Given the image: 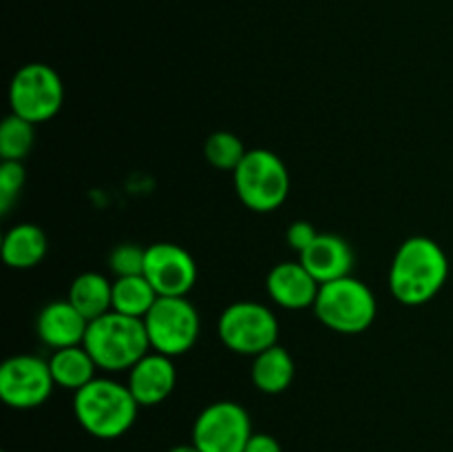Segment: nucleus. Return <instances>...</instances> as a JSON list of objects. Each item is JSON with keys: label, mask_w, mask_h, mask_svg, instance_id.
<instances>
[{"label": "nucleus", "mask_w": 453, "mask_h": 452, "mask_svg": "<svg viewBox=\"0 0 453 452\" xmlns=\"http://www.w3.org/2000/svg\"><path fill=\"white\" fill-rule=\"evenodd\" d=\"M146 248L135 242H122L111 251L109 269L115 277H128V275H144Z\"/></svg>", "instance_id": "5701e85b"}, {"label": "nucleus", "mask_w": 453, "mask_h": 452, "mask_svg": "<svg viewBox=\"0 0 453 452\" xmlns=\"http://www.w3.org/2000/svg\"><path fill=\"white\" fill-rule=\"evenodd\" d=\"M449 277V260L441 244L425 235L407 238L389 264V291L403 306L432 301Z\"/></svg>", "instance_id": "f257e3e1"}, {"label": "nucleus", "mask_w": 453, "mask_h": 452, "mask_svg": "<svg viewBox=\"0 0 453 452\" xmlns=\"http://www.w3.org/2000/svg\"><path fill=\"white\" fill-rule=\"evenodd\" d=\"M47 255V235L31 222L12 226L3 238V261L9 269L29 270Z\"/></svg>", "instance_id": "dca6fc26"}, {"label": "nucleus", "mask_w": 453, "mask_h": 452, "mask_svg": "<svg viewBox=\"0 0 453 452\" xmlns=\"http://www.w3.org/2000/svg\"><path fill=\"white\" fill-rule=\"evenodd\" d=\"M87 328L88 319L69 300L51 301L35 317V332L40 341L53 350L80 346L87 335Z\"/></svg>", "instance_id": "2eb2a0df"}, {"label": "nucleus", "mask_w": 453, "mask_h": 452, "mask_svg": "<svg viewBox=\"0 0 453 452\" xmlns=\"http://www.w3.org/2000/svg\"><path fill=\"white\" fill-rule=\"evenodd\" d=\"M250 377L259 393L279 394L290 388L292 379H295V359L283 346L274 344L252 357Z\"/></svg>", "instance_id": "a211bd4d"}, {"label": "nucleus", "mask_w": 453, "mask_h": 452, "mask_svg": "<svg viewBox=\"0 0 453 452\" xmlns=\"http://www.w3.org/2000/svg\"><path fill=\"white\" fill-rule=\"evenodd\" d=\"M317 235H319V230L314 229L312 222L296 220V222H292V224L288 226V230H286L288 246H290L292 251H296L301 255V253H303L305 248H308L310 244L317 239Z\"/></svg>", "instance_id": "393cba45"}, {"label": "nucleus", "mask_w": 453, "mask_h": 452, "mask_svg": "<svg viewBox=\"0 0 453 452\" xmlns=\"http://www.w3.org/2000/svg\"><path fill=\"white\" fill-rule=\"evenodd\" d=\"M321 284L310 275L301 261H281L273 266L265 277L270 300L286 310L312 308Z\"/></svg>", "instance_id": "ddd939ff"}, {"label": "nucleus", "mask_w": 453, "mask_h": 452, "mask_svg": "<svg viewBox=\"0 0 453 452\" xmlns=\"http://www.w3.org/2000/svg\"><path fill=\"white\" fill-rule=\"evenodd\" d=\"M140 403L127 384L96 377L73 393V415L84 433L96 439H118L133 428Z\"/></svg>", "instance_id": "f03ea898"}, {"label": "nucleus", "mask_w": 453, "mask_h": 452, "mask_svg": "<svg viewBox=\"0 0 453 452\" xmlns=\"http://www.w3.org/2000/svg\"><path fill=\"white\" fill-rule=\"evenodd\" d=\"M144 277L159 297H186L197 282V261L180 244L155 242L146 246Z\"/></svg>", "instance_id": "9b49d317"}, {"label": "nucleus", "mask_w": 453, "mask_h": 452, "mask_svg": "<svg viewBox=\"0 0 453 452\" xmlns=\"http://www.w3.org/2000/svg\"><path fill=\"white\" fill-rule=\"evenodd\" d=\"M25 177L27 173L22 162L3 160V164H0V213L3 215L12 211L13 202H16L22 186H25Z\"/></svg>", "instance_id": "b1692460"}, {"label": "nucleus", "mask_w": 453, "mask_h": 452, "mask_svg": "<svg viewBox=\"0 0 453 452\" xmlns=\"http://www.w3.org/2000/svg\"><path fill=\"white\" fill-rule=\"evenodd\" d=\"M168 452H202L193 441L190 443H180V446H173Z\"/></svg>", "instance_id": "bb28decb"}, {"label": "nucleus", "mask_w": 453, "mask_h": 452, "mask_svg": "<svg viewBox=\"0 0 453 452\" xmlns=\"http://www.w3.org/2000/svg\"><path fill=\"white\" fill-rule=\"evenodd\" d=\"M66 300L93 322L113 310V282L97 270H84L71 282Z\"/></svg>", "instance_id": "f3484780"}, {"label": "nucleus", "mask_w": 453, "mask_h": 452, "mask_svg": "<svg viewBox=\"0 0 453 452\" xmlns=\"http://www.w3.org/2000/svg\"><path fill=\"white\" fill-rule=\"evenodd\" d=\"M56 381L49 359L35 355H13L0 366V399L13 410H31L51 397Z\"/></svg>", "instance_id": "9d476101"}, {"label": "nucleus", "mask_w": 453, "mask_h": 452, "mask_svg": "<svg viewBox=\"0 0 453 452\" xmlns=\"http://www.w3.org/2000/svg\"><path fill=\"white\" fill-rule=\"evenodd\" d=\"M312 308L323 326L341 335H358L367 331L379 313L372 288L352 275L321 284Z\"/></svg>", "instance_id": "20e7f679"}, {"label": "nucleus", "mask_w": 453, "mask_h": 452, "mask_svg": "<svg viewBox=\"0 0 453 452\" xmlns=\"http://www.w3.org/2000/svg\"><path fill=\"white\" fill-rule=\"evenodd\" d=\"M159 300L157 291L144 275H128L113 279V310L128 317L144 319L155 301Z\"/></svg>", "instance_id": "aec40b11"}, {"label": "nucleus", "mask_w": 453, "mask_h": 452, "mask_svg": "<svg viewBox=\"0 0 453 452\" xmlns=\"http://www.w3.org/2000/svg\"><path fill=\"white\" fill-rule=\"evenodd\" d=\"M221 344L237 355L257 357L279 339V319L259 301H234L226 306L217 322Z\"/></svg>", "instance_id": "0eeeda50"}, {"label": "nucleus", "mask_w": 453, "mask_h": 452, "mask_svg": "<svg viewBox=\"0 0 453 452\" xmlns=\"http://www.w3.org/2000/svg\"><path fill=\"white\" fill-rule=\"evenodd\" d=\"M234 191L246 208L273 213L290 195V173L286 162L270 149H248L233 173Z\"/></svg>", "instance_id": "39448f33"}, {"label": "nucleus", "mask_w": 453, "mask_h": 452, "mask_svg": "<svg viewBox=\"0 0 453 452\" xmlns=\"http://www.w3.org/2000/svg\"><path fill=\"white\" fill-rule=\"evenodd\" d=\"M49 368H51V377L58 388L78 393L88 381L96 379L97 363L93 362L84 344H80L53 350V355L49 357Z\"/></svg>", "instance_id": "6ab92c4d"}, {"label": "nucleus", "mask_w": 453, "mask_h": 452, "mask_svg": "<svg viewBox=\"0 0 453 452\" xmlns=\"http://www.w3.org/2000/svg\"><path fill=\"white\" fill-rule=\"evenodd\" d=\"M243 452H283V448H281V443L273 437V434L252 433V437L248 439Z\"/></svg>", "instance_id": "a878e982"}, {"label": "nucleus", "mask_w": 453, "mask_h": 452, "mask_svg": "<svg viewBox=\"0 0 453 452\" xmlns=\"http://www.w3.org/2000/svg\"><path fill=\"white\" fill-rule=\"evenodd\" d=\"M248 149L243 146L242 137L234 136L230 131H215L206 137V144H203V155H206V162L211 167L219 168V171H230L234 173V168L242 164V160L246 158Z\"/></svg>", "instance_id": "4be33fe9"}, {"label": "nucleus", "mask_w": 453, "mask_h": 452, "mask_svg": "<svg viewBox=\"0 0 453 452\" xmlns=\"http://www.w3.org/2000/svg\"><path fill=\"white\" fill-rule=\"evenodd\" d=\"M35 142V124L9 113L0 124V158L9 162H22L31 153Z\"/></svg>", "instance_id": "412c9836"}, {"label": "nucleus", "mask_w": 453, "mask_h": 452, "mask_svg": "<svg viewBox=\"0 0 453 452\" xmlns=\"http://www.w3.org/2000/svg\"><path fill=\"white\" fill-rule=\"evenodd\" d=\"M299 261L319 284H327L352 275L354 251L341 235L319 233L317 239L301 253Z\"/></svg>", "instance_id": "4468645a"}, {"label": "nucleus", "mask_w": 453, "mask_h": 452, "mask_svg": "<svg viewBox=\"0 0 453 452\" xmlns=\"http://www.w3.org/2000/svg\"><path fill=\"white\" fill-rule=\"evenodd\" d=\"M144 326L150 350L180 357L197 344L202 319L188 297H159L144 317Z\"/></svg>", "instance_id": "6e6552de"}, {"label": "nucleus", "mask_w": 453, "mask_h": 452, "mask_svg": "<svg viewBox=\"0 0 453 452\" xmlns=\"http://www.w3.org/2000/svg\"><path fill=\"white\" fill-rule=\"evenodd\" d=\"M65 102V84L58 71L44 62H29L13 74L9 82L12 113L29 120L31 124L49 122L58 115Z\"/></svg>", "instance_id": "423d86ee"}, {"label": "nucleus", "mask_w": 453, "mask_h": 452, "mask_svg": "<svg viewBox=\"0 0 453 452\" xmlns=\"http://www.w3.org/2000/svg\"><path fill=\"white\" fill-rule=\"evenodd\" d=\"M82 344L97 368L106 372H128L146 353H150L144 319L128 317L115 310L88 322Z\"/></svg>", "instance_id": "7ed1b4c3"}, {"label": "nucleus", "mask_w": 453, "mask_h": 452, "mask_svg": "<svg viewBox=\"0 0 453 452\" xmlns=\"http://www.w3.org/2000/svg\"><path fill=\"white\" fill-rule=\"evenodd\" d=\"M127 386L140 408L159 406L171 397L177 386V368L173 363V357L155 353V350L146 353L128 370Z\"/></svg>", "instance_id": "f8f14e48"}, {"label": "nucleus", "mask_w": 453, "mask_h": 452, "mask_svg": "<svg viewBox=\"0 0 453 452\" xmlns=\"http://www.w3.org/2000/svg\"><path fill=\"white\" fill-rule=\"evenodd\" d=\"M252 437V421L237 401H215L193 424V443L202 452H243Z\"/></svg>", "instance_id": "1a4fd4ad"}]
</instances>
